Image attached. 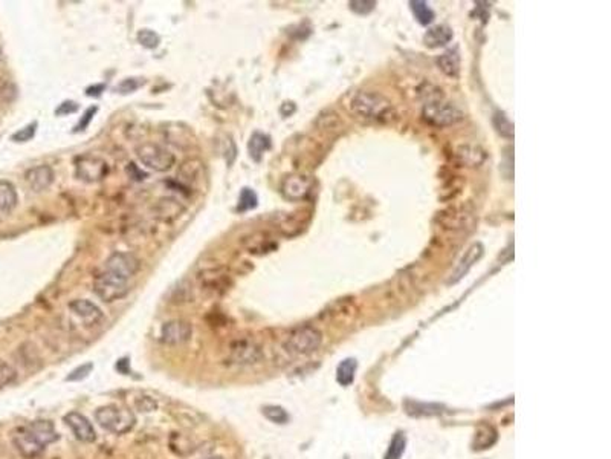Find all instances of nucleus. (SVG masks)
<instances>
[{
    "label": "nucleus",
    "mask_w": 611,
    "mask_h": 459,
    "mask_svg": "<svg viewBox=\"0 0 611 459\" xmlns=\"http://www.w3.org/2000/svg\"><path fill=\"white\" fill-rule=\"evenodd\" d=\"M410 5H411V9H413L416 18L419 20V23L428 25L434 20V13H432V9L428 6V4L422 2V0H416V2H411Z\"/></svg>",
    "instance_id": "obj_25"
},
{
    "label": "nucleus",
    "mask_w": 611,
    "mask_h": 459,
    "mask_svg": "<svg viewBox=\"0 0 611 459\" xmlns=\"http://www.w3.org/2000/svg\"><path fill=\"white\" fill-rule=\"evenodd\" d=\"M37 121H34V123H31V124H28L26 127H23V129H20V131L18 132H16L13 136H11V140L14 141V143H28L30 140H32L34 138V135H35V132H37Z\"/></svg>",
    "instance_id": "obj_34"
},
{
    "label": "nucleus",
    "mask_w": 611,
    "mask_h": 459,
    "mask_svg": "<svg viewBox=\"0 0 611 459\" xmlns=\"http://www.w3.org/2000/svg\"><path fill=\"white\" fill-rule=\"evenodd\" d=\"M28 186L35 193L48 190L54 182V170L49 165H37L34 169H30L25 174Z\"/></svg>",
    "instance_id": "obj_17"
},
{
    "label": "nucleus",
    "mask_w": 611,
    "mask_h": 459,
    "mask_svg": "<svg viewBox=\"0 0 611 459\" xmlns=\"http://www.w3.org/2000/svg\"><path fill=\"white\" fill-rule=\"evenodd\" d=\"M104 89H106V85H103V83H101V85H94V86L87 88L86 94H87L89 97H99V95L103 94V92H104Z\"/></svg>",
    "instance_id": "obj_43"
},
{
    "label": "nucleus",
    "mask_w": 611,
    "mask_h": 459,
    "mask_svg": "<svg viewBox=\"0 0 611 459\" xmlns=\"http://www.w3.org/2000/svg\"><path fill=\"white\" fill-rule=\"evenodd\" d=\"M193 328L185 320H171L161 329V338L165 345L178 346L187 343L191 338Z\"/></svg>",
    "instance_id": "obj_13"
},
{
    "label": "nucleus",
    "mask_w": 611,
    "mask_h": 459,
    "mask_svg": "<svg viewBox=\"0 0 611 459\" xmlns=\"http://www.w3.org/2000/svg\"><path fill=\"white\" fill-rule=\"evenodd\" d=\"M231 358L237 364H255L263 358V351L251 340H237L231 346Z\"/></svg>",
    "instance_id": "obj_12"
},
{
    "label": "nucleus",
    "mask_w": 611,
    "mask_h": 459,
    "mask_svg": "<svg viewBox=\"0 0 611 459\" xmlns=\"http://www.w3.org/2000/svg\"><path fill=\"white\" fill-rule=\"evenodd\" d=\"M69 309L77 317L85 320L87 325H97L98 321L103 318V312H101V309L95 305V303H92L90 300L86 299H77L71 302Z\"/></svg>",
    "instance_id": "obj_18"
},
{
    "label": "nucleus",
    "mask_w": 611,
    "mask_h": 459,
    "mask_svg": "<svg viewBox=\"0 0 611 459\" xmlns=\"http://www.w3.org/2000/svg\"><path fill=\"white\" fill-rule=\"evenodd\" d=\"M95 419L101 427L116 435L131 431L136 422V417L132 410L118 407L115 404L99 407L95 412Z\"/></svg>",
    "instance_id": "obj_5"
},
{
    "label": "nucleus",
    "mask_w": 611,
    "mask_h": 459,
    "mask_svg": "<svg viewBox=\"0 0 611 459\" xmlns=\"http://www.w3.org/2000/svg\"><path fill=\"white\" fill-rule=\"evenodd\" d=\"M376 2H365V0H356V2H350V9L356 14H370L375 9Z\"/></svg>",
    "instance_id": "obj_38"
},
{
    "label": "nucleus",
    "mask_w": 611,
    "mask_h": 459,
    "mask_svg": "<svg viewBox=\"0 0 611 459\" xmlns=\"http://www.w3.org/2000/svg\"><path fill=\"white\" fill-rule=\"evenodd\" d=\"M351 114L375 123H392L397 112L393 103L373 90H359L350 100Z\"/></svg>",
    "instance_id": "obj_2"
},
{
    "label": "nucleus",
    "mask_w": 611,
    "mask_h": 459,
    "mask_svg": "<svg viewBox=\"0 0 611 459\" xmlns=\"http://www.w3.org/2000/svg\"><path fill=\"white\" fill-rule=\"evenodd\" d=\"M136 155L145 167H149L155 172L170 170L176 162L174 155L170 150H167L165 147L155 143H144L141 145H138Z\"/></svg>",
    "instance_id": "obj_7"
},
{
    "label": "nucleus",
    "mask_w": 611,
    "mask_h": 459,
    "mask_svg": "<svg viewBox=\"0 0 611 459\" xmlns=\"http://www.w3.org/2000/svg\"><path fill=\"white\" fill-rule=\"evenodd\" d=\"M128 291H131V288H128L127 280L109 271L98 274L94 280V292L106 303L124 299Z\"/></svg>",
    "instance_id": "obj_8"
},
{
    "label": "nucleus",
    "mask_w": 611,
    "mask_h": 459,
    "mask_svg": "<svg viewBox=\"0 0 611 459\" xmlns=\"http://www.w3.org/2000/svg\"><path fill=\"white\" fill-rule=\"evenodd\" d=\"M437 68L448 77L457 78L460 73V57L457 51H447L436 59Z\"/></svg>",
    "instance_id": "obj_20"
},
{
    "label": "nucleus",
    "mask_w": 611,
    "mask_h": 459,
    "mask_svg": "<svg viewBox=\"0 0 611 459\" xmlns=\"http://www.w3.org/2000/svg\"><path fill=\"white\" fill-rule=\"evenodd\" d=\"M0 59H2V51H0Z\"/></svg>",
    "instance_id": "obj_46"
},
{
    "label": "nucleus",
    "mask_w": 611,
    "mask_h": 459,
    "mask_svg": "<svg viewBox=\"0 0 611 459\" xmlns=\"http://www.w3.org/2000/svg\"><path fill=\"white\" fill-rule=\"evenodd\" d=\"M405 443H406L405 436L402 434H397L392 441L390 448H388L385 459H401L404 450H405Z\"/></svg>",
    "instance_id": "obj_30"
},
{
    "label": "nucleus",
    "mask_w": 611,
    "mask_h": 459,
    "mask_svg": "<svg viewBox=\"0 0 611 459\" xmlns=\"http://www.w3.org/2000/svg\"><path fill=\"white\" fill-rule=\"evenodd\" d=\"M425 44L430 48H439V46L447 44L452 40V31L445 25L434 26L425 34Z\"/></svg>",
    "instance_id": "obj_22"
},
{
    "label": "nucleus",
    "mask_w": 611,
    "mask_h": 459,
    "mask_svg": "<svg viewBox=\"0 0 611 459\" xmlns=\"http://www.w3.org/2000/svg\"><path fill=\"white\" fill-rule=\"evenodd\" d=\"M320 121H326V124H321L322 131H339L342 123L339 117L333 112V110H327L320 115Z\"/></svg>",
    "instance_id": "obj_32"
},
{
    "label": "nucleus",
    "mask_w": 611,
    "mask_h": 459,
    "mask_svg": "<svg viewBox=\"0 0 611 459\" xmlns=\"http://www.w3.org/2000/svg\"><path fill=\"white\" fill-rule=\"evenodd\" d=\"M322 343L321 333L313 326H300L292 330L284 343L286 351L295 355H309L318 351Z\"/></svg>",
    "instance_id": "obj_6"
},
{
    "label": "nucleus",
    "mask_w": 611,
    "mask_h": 459,
    "mask_svg": "<svg viewBox=\"0 0 611 459\" xmlns=\"http://www.w3.org/2000/svg\"><path fill=\"white\" fill-rule=\"evenodd\" d=\"M156 216L159 217L164 222H170V220L176 219L182 211V205L179 204L178 201L173 198H164L159 202H157L156 207Z\"/></svg>",
    "instance_id": "obj_21"
},
{
    "label": "nucleus",
    "mask_w": 611,
    "mask_h": 459,
    "mask_svg": "<svg viewBox=\"0 0 611 459\" xmlns=\"http://www.w3.org/2000/svg\"><path fill=\"white\" fill-rule=\"evenodd\" d=\"M483 254H485L483 245H481L480 242L472 244L468 248V250L465 251V254L461 256V259L456 265V268L452 270L448 283H457V282H460L469 273V270L472 268V266H474V263H477L481 259V257H483Z\"/></svg>",
    "instance_id": "obj_14"
},
{
    "label": "nucleus",
    "mask_w": 611,
    "mask_h": 459,
    "mask_svg": "<svg viewBox=\"0 0 611 459\" xmlns=\"http://www.w3.org/2000/svg\"><path fill=\"white\" fill-rule=\"evenodd\" d=\"M138 42H140L144 48L147 49H156L157 46L161 43V37L157 32L152 31V30H141L138 32Z\"/></svg>",
    "instance_id": "obj_28"
},
{
    "label": "nucleus",
    "mask_w": 611,
    "mask_h": 459,
    "mask_svg": "<svg viewBox=\"0 0 611 459\" xmlns=\"http://www.w3.org/2000/svg\"><path fill=\"white\" fill-rule=\"evenodd\" d=\"M17 205V191L11 182L0 181V211L11 213Z\"/></svg>",
    "instance_id": "obj_23"
},
{
    "label": "nucleus",
    "mask_w": 611,
    "mask_h": 459,
    "mask_svg": "<svg viewBox=\"0 0 611 459\" xmlns=\"http://www.w3.org/2000/svg\"><path fill=\"white\" fill-rule=\"evenodd\" d=\"M97 112H98V107H97V106L89 107V109L86 110V112L83 114V117H81V119L78 121V124L75 126V129H73V132H83V131H86L87 126L90 124L92 119H94V117H95Z\"/></svg>",
    "instance_id": "obj_36"
},
{
    "label": "nucleus",
    "mask_w": 611,
    "mask_h": 459,
    "mask_svg": "<svg viewBox=\"0 0 611 459\" xmlns=\"http://www.w3.org/2000/svg\"><path fill=\"white\" fill-rule=\"evenodd\" d=\"M127 173H128V177H131V178L135 179V181H143V179L147 178V173H144V172H141V170H138L136 164H133V162L128 164Z\"/></svg>",
    "instance_id": "obj_42"
},
{
    "label": "nucleus",
    "mask_w": 611,
    "mask_h": 459,
    "mask_svg": "<svg viewBox=\"0 0 611 459\" xmlns=\"http://www.w3.org/2000/svg\"><path fill=\"white\" fill-rule=\"evenodd\" d=\"M488 158V153L478 144H460L454 150V160L463 167H480Z\"/></svg>",
    "instance_id": "obj_15"
},
{
    "label": "nucleus",
    "mask_w": 611,
    "mask_h": 459,
    "mask_svg": "<svg viewBox=\"0 0 611 459\" xmlns=\"http://www.w3.org/2000/svg\"><path fill=\"white\" fill-rule=\"evenodd\" d=\"M183 169H187V170H190V173H181V177H182V179L183 181H196L198 179V177L200 174V169H202V164L199 162V161H196V160H193V161H187V162H183V165H182Z\"/></svg>",
    "instance_id": "obj_35"
},
{
    "label": "nucleus",
    "mask_w": 611,
    "mask_h": 459,
    "mask_svg": "<svg viewBox=\"0 0 611 459\" xmlns=\"http://www.w3.org/2000/svg\"><path fill=\"white\" fill-rule=\"evenodd\" d=\"M207 459H222V458H217V456H212V458H207Z\"/></svg>",
    "instance_id": "obj_45"
},
{
    "label": "nucleus",
    "mask_w": 611,
    "mask_h": 459,
    "mask_svg": "<svg viewBox=\"0 0 611 459\" xmlns=\"http://www.w3.org/2000/svg\"><path fill=\"white\" fill-rule=\"evenodd\" d=\"M57 439L59 434L51 421H32L14 431L13 444L25 459H34Z\"/></svg>",
    "instance_id": "obj_1"
},
{
    "label": "nucleus",
    "mask_w": 611,
    "mask_h": 459,
    "mask_svg": "<svg viewBox=\"0 0 611 459\" xmlns=\"http://www.w3.org/2000/svg\"><path fill=\"white\" fill-rule=\"evenodd\" d=\"M80 109L77 101H63V103L55 109V115L61 117V115H69V114H75L77 110Z\"/></svg>",
    "instance_id": "obj_40"
},
{
    "label": "nucleus",
    "mask_w": 611,
    "mask_h": 459,
    "mask_svg": "<svg viewBox=\"0 0 611 459\" xmlns=\"http://www.w3.org/2000/svg\"><path fill=\"white\" fill-rule=\"evenodd\" d=\"M492 121L500 135L504 138H514V124L503 112H495Z\"/></svg>",
    "instance_id": "obj_26"
},
{
    "label": "nucleus",
    "mask_w": 611,
    "mask_h": 459,
    "mask_svg": "<svg viewBox=\"0 0 611 459\" xmlns=\"http://www.w3.org/2000/svg\"><path fill=\"white\" fill-rule=\"evenodd\" d=\"M258 204V198L255 195V191L245 187L242 191H240V198H238V211H248L255 208Z\"/></svg>",
    "instance_id": "obj_27"
},
{
    "label": "nucleus",
    "mask_w": 611,
    "mask_h": 459,
    "mask_svg": "<svg viewBox=\"0 0 611 459\" xmlns=\"http://www.w3.org/2000/svg\"><path fill=\"white\" fill-rule=\"evenodd\" d=\"M140 268L141 262L132 253L116 251L106 261V271L112 273L124 280L133 278V275L140 271Z\"/></svg>",
    "instance_id": "obj_10"
},
{
    "label": "nucleus",
    "mask_w": 611,
    "mask_h": 459,
    "mask_svg": "<svg viewBox=\"0 0 611 459\" xmlns=\"http://www.w3.org/2000/svg\"><path fill=\"white\" fill-rule=\"evenodd\" d=\"M280 110H282V115L289 117L291 114L295 112V105H294V103H284V105L282 106Z\"/></svg>",
    "instance_id": "obj_44"
},
{
    "label": "nucleus",
    "mask_w": 611,
    "mask_h": 459,
    "mask_svg": "<svg viewBox=\"0 0 611 459\" xmlns=\"http://www.w3.org/2000/svg\"><path fill=\"white\" fill-rule=\"evenodd\" d=\"M64 422L71 427L77 439L83 441V443H94L97 439V434L94 426L90 424V421L83 415L80 412H69L64 417Z\"/></svg>",
    "instance_id": "obj_16"
},
{
    "label": "nucleus",
    "mask_w": 611,
    "mask_h": 459,
    "mask_svg": "<svg viewBox=\"0 0 611 459\" xmlns=\"http://www.w3.org/2000/svg\"><path fill=\"white\" fill-rule=\"evenodd\" d=\"M355 372H356V362L351 360V358H347V360H344L338 366V371H337L338 383L342 386L351 384V381L355 378Z\"/></svg>",
    "instance_id": "obj_24"
},
{
    "label": "nucleus",
    "mask_w": 611,
    "mask_h": 459,
    "mask_svg": "<svg viewBox=\"0 0 611 459\" xmlns=\"http://www.w3.org/2000/svg\"><path fill=\"white\" fill-rule=\"evenodd\" d=\"M224 153H225V158H226L228 165H233L234 161H236V158H237V147H236V143L233 141V138H231L229 135L225 136V150H224Z\"/></svg>",
    "instance_id": "obj_39"
},
{
    "label": "nucleus",
    "mask_w": 611,
    "mask_h": 459,
    "mask_svg": "<svg viewBox=\"0 0 611 459\" xmlns=\"http://www.w3.org/2000/svg\"><path fill=\"white\" fill-rule=\"evenodd\" d=\"M143 85H144V80L141 78H126L119 83V85L115 88V90L119 92V94L127 95V94H133V92L140 89Z\"/></svg>",
    "instance_id": "obj_33"
},
{
    "label": "nucleus",
    "mask_w": 611,
    "mask_h": 459,
    "mask_svg": "<svg viewBox=\"0 0 611 459\" xmlns=\"http://www.w3.org/2000/svg\"><path fill=\"white\" fill-rule=\"evenodd\" d=\"M75 174L78 179L85 182H99L109 174V165L98 156L86 155L77 160Z\"/></svg>",
    "instance_id": "obj_9"
},
{
    "label": "nucleus",
    "mask_w": 611,
    "mask_h": 459,
    "mask_svg": "<svg viewBox=\"0 0 611 459\" xmlns=\"http://www.w3.org/2000/svg\"><path fill=\"white\" fill-rule=\"evenodd\" d=\"M422 117L425 121L434 127H449L460 123L465 114L451 101L440 95L430 97L422 109Z\"/></svg>",
    "instance_id": "obj_3"
},
{
    "label": "nucleus",
    "mask_w": 611,
    "mask_h": 459,
    "mask_svg": "<svg viewBox=\"0 0 611 459\" xmlns=\"http://www.w3.org/2000/svg\"><path fill=\"white\" fill-rule=\"evenodd\" d=\"M271 149V138L262 133V132H254L249 138L248 143V152L251 160L255 162H260L266 150Z\"/></svg>",
    "instance_id": "obj_19"
},
{
    "label": "nucleus",
    "mask_w": 611,
    "mask_h": 459,
    "mask_svg": "<svg viewBox=\"0 0 611 459\" xmlns=\"http://www.w3.org/2000/svg\"><path fill=\"white\" fill-rule=\"evenodd\" d=\"M92 363H87V364H83L81 367H78V369H75L73 371L69 376H68V381H78V380H81V378H85V376H87L89 374H90V371H92Z\"/></svg>",
    "instance_id": "obj_41"
},
{
    "label": "nucleus",
    "mask_w": 611,
    "mask_h": 459,
    "mask_svg": "<svg viewBox=\"0 0 611 459\" xmlns=\"http://www.w3.org/2000/svg\"><path fill=\"white\" fill-rule=\"evenodd\" d=\"M263 415L270 421L275 422V424H284V422L289 421L288 412L280 406H266L263 409Z\"/></svg>",
    "instance_id": "obj_29"
},
{
    "label": "nucleus",
    "mask_w": 611,
    "mask_h": 459,
    "mask_svg": "<svg viewBox=\"0 0 611 459\" xmlns=\"http://www.w3.org/2000/svg\"><path fill=\"white\" fill-rule=\"evenodd\" d=\"M312 179L304 174H291L282 182V195L294 202L304 201L312 191Z\"/></svg>",
    "instance_id": "obj_11"
},
{
    "label": "nucleus",
    "mask_w": 611,
    "mask_h": 459,
    "mask_svg": "<svg viewBox=\"0 0 611 459\" xmlns=\"http://www.w3.org/2000/svg\"><path fill=\"white\" fill-rule=\"evenodd\" d=\"M16 378H17V372H16L14 367L0 358V389L5 388V386H8V384L14 383Z\"/></svg>",
    "instance_id": "obj_31"
},
{
    "label": "nucleus",
    "mask_w": 611,
    "mask_h": 459,
    "mask_svg": "<svg viewBox=\"0 0 611 459\" xmlns=\"http://www.w3.org/2000/svg\"><path fill=\"white\" fill-rule=\"evenodd\" d=\"M436 222L447 232H465L472 230L477 222V213L472 205H451L442 210L436 216Z\"/></svg>",
    "instance_id": "obj_4"
},
{
    "label": "nucleus",
    "mask_w": 611,
    "mask_h": 459,
    "mask_svg": "<svg viewBox=\"0 0 611 459\" xmlns=\"http://www.w3.org/2000/svg\"><path fill=\"white\" fill-rule=\"evenodd\" d=\"M17 95V89L13 85V83L9 81H0V101H13Z\"/></svg>",
    "instance_id": "obj_37"
}]
</instances>
